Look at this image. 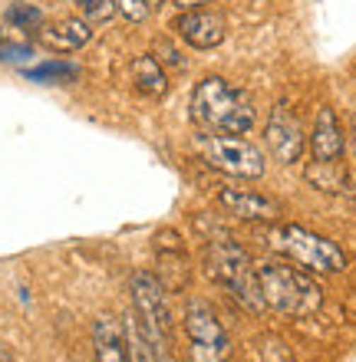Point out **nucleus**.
Segmentation results:
<instances>
[{
  "mask_svg": "<svg viewBox=\"0 0 356 362\" xmlns=\"http://www.w3.org/2000/svg\"><path fill=\"white\" fill-rule=\"evenodd\" d=\"M188 112L202 132H224V135H248L258 122L254 95L238 83L224 76H202L192 86Z\"/></svg>",
  "mask_w": 356,
  "mask_h": 362,
  "instance_id": "f257e3e1",
  "label": "nucleus"
},
{
  "mask_svg": "<svg viewBox=\"0 0 356 362\" xmlns=\"http://www.w3.org/2000/svg\"><path fill=\"white\" fill-rule=\"evenodd\" d=\"M258 284L264 293V306H270L280 316H310L323 303L317 280L300 267L270 260L258 270Z\"/></svg>",
  "mask_w": 356,
  "mask_h": 362,
  "instance_id": "f03ea898",
  "label": "nucleus"
},
{
  "mask_svg": "<svg viewBox=\"0 0 356 362\" xmlns=\"http://www.w3.org/2000/svg\"><path fill=\"white\" fill-rule=\"evenodd\" d=\"M208 264H212V276L238 300L244 310L258 313L264 310V293H260L258 274L251 264L248 250L231 238H214L212 250H208Z\"/></svg>",
  "mask_w": 356,
  "mask_h": 362,
  "instance_id": "7ed1b4c3",
  "label": "nucleus"
},
{
  "mask_svg": "<svg viewBox=\"0 0 356 362\" xmlns=\"http://www.w3.org/2000/svg\"><path fill=\"white\" fill-rule=\"evenodd\" d=\"M195 145L202 152L205 165L214 168V172L228 175V178H260L268 162H264V152H260L254 142L241 139V135H224V132H198L195 135Z\"/></svg>",
  "mask_w": 356,
  "mask_h": 362,
  "instance_id": "20e7f679",
  "label": "nucleus"
},
{
  "mask_svg": "<svg viewBox=\"0 0 356 362\" xmlns=\"http://www.w3.org/2000/svg\"><path fill=\"white\" fill-rule=\"evenodd\" d=\"M274 247L290 254L300 267L317 270V274H343L347 270V254L337 240L323 238L317 230H307L300 224H284L274 234Z\"/></svg>",
  "mask_w": 356,
  "mask_h": 362,
  "instance_id": "39448f33",
  "label": "nucleus"
},
{
  "mask_svg": "<svg viewBox=\"0 0 356 362\" xmlns=\"http://www.w3.org/2000/svg\"><path fill=\"white\" fill-rule=\"evenodd\" d=\"M132 303H135V316L139 323L149 329L152 343L159 346V353L165 349L168 336H172V306H168V293L159 284V276L149 270H135L132 274Z\"/></svg>",
  "mask_w": 356,
  "mask_h": 362,
  "instance_id": "423d86ee",
  "label": "nucleus"
},
{
  "mask_svg": "<svg viewBox=\"0 0 356 362\" xmlns=\"http://www.w3.org/2000/svg\"><path fill=\"white\" fill-rule=\"evenodd\" d=\"M185 333L192 343L195 362H228L231 356V339L224 333L222 320L205 300H188L185 306Z\"/></svg>",
  "mask_w": 356,
  "mask_h": 362,
  "instance_id": "0eeeda50",
  "label": "nucleus"
},
{
  "mask_svg": "<svg viewBox=\"0 0 356 362\" xmlns=\"http://www.w3.org/2000/svg\"><path fill=\"white\" fill-rule=\"evenodd\" d=\"M264 145L280 165L300 162V155L307 148V135H304V125L287 103H277L270 109L268 122H264Z\"/></svg>",
  "mask_w": 356,
  "mask_h": 362,
  "instance_id": "6e6552de",
  "label": "nucleus"
},
{
  "mask_svg": "<svg viewBox=\"0 0 356 362\" xmlns=\"http://www.w3.org/2000/svg\"><path fill=\"white\" fill-rule=\"evenodd\" d=\"M175 37L188 43L192 49H214L222 47L228 37V20L212 7H198V10H182L172 20Z\"/></svg>",
  "mask_w": 356,
  "mask_h": 362,
  "instance_id": "1a4fd4ad",
  "label": "nucleus"
},
{
  "mask_svg": "<svg viewBox=\"0 0 356 362\" xmlns=\"http://www.w3.org/2000/svg\"><path fill=\"white\" fill-rule=\"evenodd\" d=\"M218 204H222L231 218L254 221V224L280 218V204L258 188H222L218 191Z\"/></svg>",
  "mask_w": 356,
  "mask_h": 362,
  "instance_id": "9d476101",
  "label": "nucleus"
},
{
  "mask_svg": "<svg viewBox=\"0 0 356 362\" xmlns=\"http://www.w3.org/2000/svg\"><path fill=\"white\" fill-rule=\"evenodd\" d=\"M347 152V132L330 105H320L310 129V155L314 162H340Z\"/></svg>",
  "mask_w": 356,
  "mask_h": 362,
  "instance_id": "9b49d317",
  "label": "nucleus"
},
{
  "mask_svg": "<svg viewBox=\"0 0 356 362\" xmlns=\"http://www.w3.org/2000/svg\"><path fill=\"white\" fill-rule=\"evenodd\" d=\"M37 40L53 53H76L93 40V23L83 17H67L59 23H50V27L43 23L37 30Z\"/></svg>",
  "mask_w": 356,
  "mask_h": 362,
  "instance_id": "f8f14e48",
  "label": "nucleus"
},
{
  "mask_svg": "<svg viewBox=\"0 0 356 362\" xmlns=\"http://www.w3.org/2000/svg\"><path fill=\"white\" fill-rule=\"evenodd\" d=\"M93 353H96V362H129L125 326L119 320L99 316L93 323Z\"/></svg>",
  "mask_w": 356,
  "mask_h": 362,
  "instance_id": "ddd939ff",
  "label": "nucleus"
},
{
  "mask_svg": "<svg viewBox=\"0 0 356 362\" xmlns=\"http://www.w3.org/2000/svg\"><path fill=\"white\" fill-rule=\"evenodd\" d=\"M129 76H132L135 89L142 95L159 99V95L168 93V73H165L162 59L155 57V53H139V57L129 63Z\"/></svg>",
  "mask_w": 356,
  "mask_h": 362,
  "instance_id": "4468645a",
  "label": "nucleus"
},
{
  "mask_svg": "<svg viewBox=\"0 0 356 362\" xmlns=\"http://www.w3.org/2000/svg\"><path fill=\"white\" fill-rule=\"evenodd\" d=\"M125 343H129V362H159V346L152 343V336L139 323V316L125 320Z\"/></svg>",
  "mask_w": 356,
  "mask_h": 362,
  "instance_id": "2eb2a0df",
  "label": "nucleus"
},
{
  "mask_svg": "<svg viewBox=\"0 0 356 362\" xmlns=\"http://www.w3.org/2000/svg\"><path fill=\"white\" fill-rule=\"evenodd\" d=\"M307 181L317 191H347L350 188V175L343 168V162H310Z\"/></svg>",
  "mask_w": 356,
  "mask_h": 362,
  "instance_id": "dca6fc26",
  "label": "nucleus"
},
{
  "mask_svg": "<svg viewBox=\"0 0 356 362\" xmlns=\"http://www.w3.org/2000/svg\"><path fill=\"white\" fill-rule=\"evenodd\" d=\"M7 23L13 30H27V33H33V30L43 27V10H40L37 4H10L7 7Z\"/></svg>",
  "mask_w": 356,
  "mask_h": 362,
  "instance_id": "f3484780",
  "label": "nucleus"
},
{
  "mask_svg": "<svg viewBox=\"0 0 356 362\" xmlns=\"http://www.w3.org/2000/svg\"><path fill=\"white\" fill-rule=\"evenodd\" d=\"M76 76V66H69V63H47V66L40 69H30V79H40V83H57V79H73Z\"/></svg>",
  "mask_w": 356,
  "mask_h": 362,
  "instance_id": "a211bd4d",
  "label": "nucleus"
},
{
  "mask_svg": "<svg viewBox=\"0 0 356 362\" xmlns=\"http://www.w3.org/2000/svg\"><path fill=\"white\" fill-rule=\"evenodd\" d=\"M89 23H106L116 13V0H76Z\"/></svg>",
  "mask_w": 356,
  "mask_h": 362,
  "instance_id": "6ab92c4d",
  "label": "nucleus"
},
{
  "mask_svg": "<svg viewBox=\"0 0 356 362\" xmlns=\"http://www.w3.org/2000/svg\"><path fill=\"white\" fill-rule=\"evenodd\" d=\"M116 10L129 23H142V20H149V13H152V4H149V0H116Z\"/></svg>",
  "mask_w": 356,
  "mask_h": 362,
  "instance_id": "aec40b11",
  "label": "nucleus"
},
{
  "mask_svg": "<svg viewBox=\"0 0 356 362\" xmlns=\"http://www.w3.org/2000/svg\"><path fill=\"white\" fill-rule=\"evenodd\" d=\"M178 10H198V7H208L212 0H172Z\"/></svg>",
  "mask_w": 356,
  "mask_h": 362,
  "instance_id": "412c9836",
  "label": "nucleus"
},
{
  "mask_svg": "<svg viewBox=\"0 0 356 362\" xmlns=\"http://www.w3.org/2000/svg\"><path fill=\"white\" fill-rule=\"evenodd\" d=\"M0 362H17V359H13V353H10L4 343H0Z\"/></svg>",
  "mask_w": 356,
  "mask_h": 362,
  "instance_id": "4be33fe9",
  "label": "nucleus"
},
{
  "mask_svg": "<svg viewBox=\"0 0 356 362\" xmlns=\"http://www.w3.org/2000/svg\"><path fill=\"white\" fill-rule=\"evenodd\" d=\"M347 148H350V155H353V162H356V129L350 132V142H347Z\"/></svg>",
  "mask_w": 356,
  "mask_h": 362,
  "instance_id": "5701e85b",
  "label": "nucleus"
},
{
  "mask_svg": "<svg viewBox=\"0 0 356 362\" xmlns=\"http://www.w3.org/2000/svg\"><path fill=\"white\" fill-rule=\"evenodd\" d=\"M350 191H353V194H356V175H353V178H350Z\"/></svg>",
  "mask_w": 356,
  "mask_h": 362,
  "instance_id": "b1692460",
  "label": "nucleus"
},
{
  "mask_svg": "<svg viewBox=\"0 0 356 362\" xmlns=\"http://www.w3.org/2000/svg\"><path fill=\"white\" fill-rule=\"evenodd\" d=\"M0 43H4V27H0Z\"/></svg>",
  "mask_w": 356,
  "mask_h": 362,
  "instance_id": "393cba45",
  "label": "nucleus"
},
{
  "mask_svg": "<svg viewBox=\"0 0 356 362\" xmlns=\"http://www.w3.org/2000/svg\"><path fill=\"white\" fill-rule=\"evenodd\" d=\"M149 4H162V0H149Z\"/></svg>",
  "mask_w": 356,
  "mask_h": 362,
  "instance_id": "a878e982",
  "label": "nucleus"
}]
</instances>
